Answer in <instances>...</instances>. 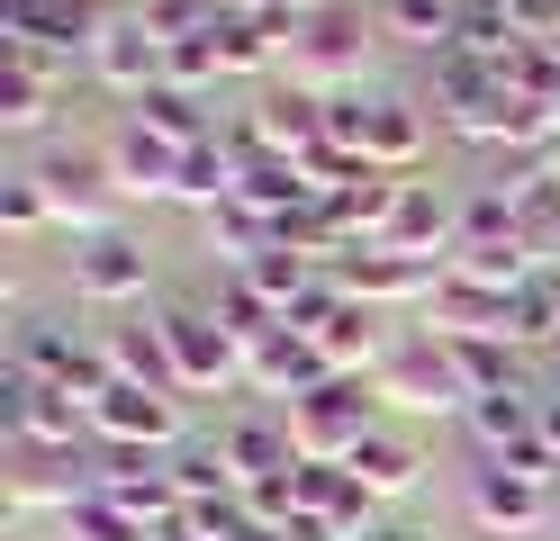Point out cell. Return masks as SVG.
Wrapping results in <instances>:
<instances>
[{
  "instance_id": "cell-36",
  "label": "cell",
  "mask_w": 560,
  "mask_h": 541,
  "mask_svg": "<svg viewBox=\"0 0 560 541\" xmlns=\"http://www.w3.org/2000/svg\"><path fill=\"white\" fill-rule=\"evenodd\" d=\"M163 82H172V91H208V82H226V72H218V46H208V36H172Z\"/></svg>"
},
{
  "instance_id": "cell-7",
  "label": "cell",
  "mask_w": 560,
  "mask_h": 541,
  "mask_svg": "<svg viewBox=\"0 0 560 541\" xmlns=\"http://www.w3.org/2000/svg\"><path fill=\"white\" fill-rule=\"evenodd\" d=\"M82 433H91V407L73 388L10 371V451H82Z\"/></svg>"
},
{
  "instance_id": "cell-29",
  "label": "cell",
  "mask_w": 560,
  "mask_h": 541,
  "mask_svg": "<svg viewBox=\"0 0 560 541\" xmlns=\"http://www.w3.org/2000/svg\"><path fill=\"white\" fill-rule=\"evenodd\" d=\"M163 469H172V487H182V505H235V496H244L218 443H182V451H172Z\"/></svg>"
},
{
  "instance_id": "cell-3",
  "label": "cell",
  "mask_w": 560,
  "mask_h": 541,
  "mask_svg": "<svg viewBox=\"0 0 560 541\" xmlns=\"http://www.w3.org/2000/svg\"><path fill=\"white\" fill-rule=\"evenodd\" d=\"M434 108H443V127H452V136L498 144L515 91H506V72H488V63H470V55H434Z\"/></svg>"
},
{
  "instance_id": "cell-38",
  "label": "cell",
  "mask_w": 560,
  "mask_h": 541,
  "mask_svg": "<svg viewBox=\"0 0 560 541\" xmlns=\"http://www.w3.org/2000/svg\"><path fill=\"white\" fill-rule=\"evenodd\" d=\"M524 36H542V46H560V0H506Z\"/></svg>"
},
{
  "instance_id": "cell-4",
  "label": "cell",
  "mask_w": 560,
  "mask_h": 541,
  "mask_svg": "<svg viewBox=\"0 0 560 541\" xmlns=\"http://www.w3.org/2000/svg\"><path fill=\"white\" fill-rule=\"evenodd\" d=\"M91 433L109 451H172V433H182V397L172 388H136V379H109L91 397Z\"/></svg>"
},
{
  "instance_id": "cell-21",
  "label": "cell",
  "mask_w": 560,
  "mask_h": 541,
  "mask_svg": "<svg viewBox=\"0 0 560 541\" xmlns=\"http://www.w3.org/2000/svg\"><path fill=\"white\" fill-rule=\"evenodd\" d=\"M136 127L163 136L172 154H199V144H218V118L199 108V91H172V82H154L145 99H136Z\"/></svg>"
},
{
  "instance_id": "cell-1",
  "label": "cell",
  "mask_w": 560,
  "mask_h": 541,
  "mask_svg": "<svg viewBox=\"0 0 560 541\" xmlns=\"http://www.w3.org/2000/svg\"><path fill=\"white\" fill-rule=\"evenodd\" d=\"M371 388H380V407H398V415H470V388H462V371H452L443 334L389 343L380 371H371Z\"/></svg>"
},
{
  "instance_id": "cell-28",
  "label": "cell",
  "mask_w": 560,
  "mask_h": 541,
  "mask_svg": "<svg viewBox=\"0 0 560 541\" xmlns=\"http://www.w3.org/2000/svg\"><path fill=\"white\" fill-rule=\"evenodd\" d=\"M343 469H353V479H362L380 505H389V496H416V479H425V451H407V443H389V433H371V443L343 460Z\"/></svg>"
},
{
  "instance_id": "cell-32",
  "label": "cell",
  "mask_w": 560,
  "mask_h": 541,
  "mask_svg": "<svg viewBox=\"0 0 560 541\" xmlns=\"http://www.w3.org/2000/svg\"><path fill=\"white\" fill-rule=\"evenodd\" d=\"M244 280H254L280 316H290V298H307V289H317V271H307V252H299L290 235H280L271 252H254V262H244Z\"/></svg>"
},
{
  "instance_id": "cell-24",
  "label": "cell",
  "mask_w": 560,
  "mask_h": 541,
  "mask_svg": "<svg viewBox=\"0 0 560 541\" xmlns=\"http://www.w3.org/2000/svg\"><path fill=\"white\" fill-rule=\"evenodd\" d=\"M208 316H218V325H226V334H235L244 352L280 334V307H271V298H262V289L244 280V271H218V289H208Z\"/></svg>"
},
{
  "instance_id": "cell-12",
  "label": "cell",
  "mask_w": 560,
  "mask_h": 541,
  "mask_svg": "<svg viewBox=\"0 0 560 541\" xmlns=\"http://www.w3.org/2000/svg\"><path fill=\"white\" fill-rule=\"evenodd\" d=\"M145 280H154L145 244H127V235H82V252H73V289H82L91 307H127V298H145Z\"/></svg>"
},
{
  "instance_id": "cell-40",
  "label": "cell",
  "mask_w": 560,
  "mask_h": 541,
  "mask_svg": "<svg viewBox=\"0 0 560 541\" xmlns=\"http://www.w3.org/2000/svg\"><path fill=\"white\" fill-rule=\"evenodd\" d=\"M371 541H389V532H371Z\"/></svg>"
},
{
  "instance_id": "cell-5",
  "label": "cell",
  "mask_w": 560,
  "mask_h": 541,
  "mask_svg": "<svg viewBox=\"0 0 560 541\" xmlns=\"http://www.w3.org/2000/svg\"><path fill=\"white\" fill-rule=\"evenodd\" d=\"M362 46H371V36H362V10H353V0H335V10H317V19L299 27V46H290V82H299V91H317V99H335L343 72H362Z\"/></svg>"
},
{
  "instance_id": "cell-6",
  "label": "cell",
  "mask_w": 560,
  "mask_h": 541,
  "mask_svg": "<svg viewBox=\"0 0 560 541\" xmlns=\"http://www.w3.org/2000/svg\"><path fill=\"white\" fill-rule=\"evenodd\" d=\"M163 343H172V379H182V397L244 379V343H235L208 307H172V316H163Z\"/></svg>"
},
{
  "instance_id": "cell-23",
  "label": "cell",
  "mask_w": 560,
  "mask_h": 541,
  "mask_svg": "<svg viewBox=\"0 0 560 541\" xmlns=\"http://www.w3.org/2000/svg\"><path fill=\"white\" fill-rule=\"evenodd\" d=\"M524 46V27H515V10L506 0H462V27H452V55H470V63H488V72H506V55Z\"/></svg>"
},
{
  "instance_id": "cell-30",
  "label": "cell",
  "mask_w": 560,
  "mask_h": 541,
  "mask_svg": "<svg viewBox=\"0 0 560 541\" xmlns=\"http://www.w3.org/2000/svg\"><path fill=\"white\" fill-rule=\"evenodd\" d=\"M470 433H479V451L498 460V451L524 443V433H542V407H524V388H506V397H470Z\"/></svg>"
},
{
  "instance_id": "cell-39",
  "label": "cell",
  "mask_w": 560,
  "mask_h": 541,
  "mask_svg": "<svg viewBox=\"0 0 560 541\" xmlns=\"http://www.w3.org/2000/svg\"><path fill=\"white\" fill-rule=\"evenodd\" d=\"M542 443L560 451V397H551V407H542Z\"/></svg>"
},
{
  "instance_id": "cell-15",
  "label": "cell",
  "mask_w": 560,
  "mask_h": 541,
  "mask_svg": "<svg viewBox=\"0 0 560 541\" xmlns=\"http://www.w3.org/2000/svg\"><path fill=\"white\" fill-rule=\"evenodd\" d=\"M389 252H416V262H434V252H452L462 244V208H452L434 180H407V199H398V216H389V235H380Z\"/></svg>"
},
{
  "instance_id": "cell-16",
  "label": "cell",
  "mask_w": 560,
  "mask_h": 541,
  "mask_svg": "<svg viewBox=\"0 0 560 541\" xmlns=\"http://www.w3.org/2000/svg\"><path fill=\"white\" fill-rule=\"evenodd\" d=\"M244 379H254L262 397H307V388H326L335 371H326V352L307 343V334H290V325H280L271 343H254V352H244Z\"/></svg>"
},
{
  "instance_id": "cell-27",
  "label": "cell",
  "mask_w": 560,
  "mask_h": 541,
  "mask_svg": "<svg viewBox=\"0 0 560 541\" xmlns=\"http://www.w3.org/2000/svg\"><path fill=\"white\" fill-rule=\"evenodd\" d=\"M443 352H452V371H462L470 397H506L515 388V343L506 334H443Z\"/></svg>"
},
{
  "instance_id": "cell-20",
  "label": "cell",
  "mask_w": 560,
  "mask_h": 541,
  "mask_svg": "<svg viewBox=\"0 0 560 541\" xmlns=\"http://www.w3.org/2000/svg\"><path fill=\"white\" fill-rule=\"evenodd\" d=\"M109 172H118V199H172V180H182V154L127 118L118 144H109Z\"/></svg>"
},
{
  "instance_id": "cell-25",
  "label": "cell",
  "mask_w": 560,
  "mask_h": 541,
  "mask_svg": "<svg viewBox=\"0 0 560 541\" xmlns=\"http://www.w3.org/2000/svg\"><path fill=\"white\" fill-rule=\"evenodd\" d=\"M452 27H462V0H380V36L416 55H452Z\"/></svg>"
},
{
  "instance_id": "cell-18",
  "label": "cell",
  "mask_w": 560,
  "mask_h": 541,
  "mask_svg": "<svg viewBox=\"0 0 560 541\" xmlns=\"http://www.w3.org/2000/svg\"><path fill=\"white\" fill-rule=\"evenodd\" d=\"M218 451L235 469V487H262V479H290L299 469V443H290V424H262V415H244L218 433Z\"/></svg>"
},
{
  "instance_id": "cell-17",
  "label": "cell",
  "mask_w": 560,
  "mask_h": 541,
  "mask_svg": "<svg viewBox=\"0 0 560 541\" xmlns=\"http://www.w3.org/2000/svg\"><path fill=\"white\" fill-rule=\"evenodd\" d=\"M307 343L326 352V371H335V379H371V371H380V352H389V343H380V307H362V298H343Z\"/></svg>"
},
{
  "instance_id": "cell-19",
  "label": "cell",
  "mask_w": 560,
  "mask_h": 541,
  "mask_svg": "<svg viewBox=\"0 0 560 541\" xmlns=\"http://www.w3.org/2000/svg\"><path fill=\"white\" fill-rule=\"evenodd\" d=\"M362 163L371 172H416V163H425V108H416V99H371Z\"/></svg>"
},
{
  "instance_id": "cell-9",
  "label": "cell",
  "mask_w": 560,
  "mask_h": 541,
  "mask_svg": "<svg viewBox=\"0 0 560 541\" xmlns=\"http://www.w3.org/2000/svg\"><path fill=\"white\" fill-rule=\"evenodd\" d=\"M335 289H343V298H362V307H398V298H434L443 271L416 262V252H389V244H353L335 262Z\"/></svg>"
},
{
  "instance_id": "cell-37",
  "label": "cell",
  "mask_w": 560,
  "mask_h": 541,
  "mask_svg": "<svg viewBox=\"0 0 560 541\" xmlns=\"http://www.w3.org/2000/svg\"><path fill=\"white\" fill-rule=\"evenodd\" d=\"M46 190H37V172H19V180H0V226H10V235H37L46 226Z\"/></svg>"
},
{
  "instance_id": "cell-13",
  "label": "cell",
  "mask_w": 560,
  "mask_h": 541,
  "mask_svg": "<svg viewBox=\"0 0 560 541\" xmlns=\"http://www.w3.org/2000/svg\"><path fill=\"white\" fill-rule=\"evenodd\" d=\"M100 27H109L100 0H0V36H37V46H55V55H73V46L91 55Z\"/></svg>"
},
{
  "instance_id": "cell-8",
  "label": "cell",
  "mask_w": 560,
  "mask_h": 541,
  "mask_svg": "<svg viewBox=\"0 0 560 541\" xmlns=\"http://www.w3.org/2000/svg\"><path fill=\"white\" fill-rule=\"evenodd\" d=\"M37 190H46V208H55V226L109 235V226H100V216H109V199H118L109 154H46V163H37Z\"/></svg>"
},
{
  "instance_id": "cell-22",
  "label": "cell",
  "mask_w": 560,
  "mask_h": 541,
  "mask_svg": "<svg viewBox=\"0 0 560 541\" xmlns=\"http://www.w3.org/2000/svg\"><path fill=\"white\" fill-rule=\"evenodd\" d=\"M100 352H109V371H118V379H136V388H172V397H182L163 325H109V334H100Z\"/></svg>"
},
{
  "instance_id": "cell-11",
  "label": "cell",
  "mask_w": 560,
  "mask_h": 541,
  "mask_svg": "<svg viewBox=\"0 0 560 541\" xmlns=\"http://www.w3.org/2000/svg\"><path fill=\"white\" fill-rule=\"evenodd\" d=\"M470 524L498 532V541H524V532L551 524V487L515 479V469H498V460H479V469H470Z\"/></svg>"
},
{
  "instance_id": "cell-34",
  "label": "cell",
  "mask_w": 560,
  "mask_h": 541,
  "mask_svg": "<svg viewBox=\"0 0 560 541\" xmlns=\"http://www.w3.org/2000/svg\"><path fill=\"white\" fill-rule=\"evenodd\" d=\"M560 334V289L534 280V289H515V307H506V343H551Z\"/></svg>"
},
{
  "instance_id": "cell-35",
  "label": "cell",
  "mask_w": 560,
  "mask_h": 541,
  "mask_svg": "<svg viewBox=\"0 0 560 541\" xmlns=\"http://www.w3.org/2000/svg\"><path fill=\"white\" fill-rule=\"evenodd\" d=\"M136 19H145L154 36H208V27L226 19V0H145Z\"/></svg>"
},
{
  "instance_id": "cell-26",
  "label": "cell",
  "mask_w": 560,
  "mask_h": 541,
  "mask_svg": "<svg viewBox=\"0 0 560 541\" xmlns=\"http://www.w3.org/2000/svg\"><path fill=\"white\" fill-rule=\"evenodd\" d=\"M443 271H452V280H470V289H498V298H515V289H534V280H542L524 244H462Z\"/></svg>"
},
{
  "instance_id": "cell-2",
  "label": "cell",
  "mask_w": 560,
  "mask_h": 541,
  "mask_svg": "<svg viewBox=\"0 0 560 541\" xmlns=\"http://www.w3.org/2000/svg\"><path fill=\"white\" fill-rule=\"evenodd\" d=\"M371 379H326V388H307V397H290V443H299V460H353L362 443H371Z\"/></svg>"
},
{
  "instance_id": "cell-33",
  "label": "cell",
  "mask_w": 560,
  "mask_h": 541,
  "mask_svg": "<svg viewBox=\"0 0 560 541\" xmlns=\"http://www.w3.org/2000/svg\"><path fill=\"white\" fill-rule=\"evenodd\" d=\"M63 541H163V532L136 524L127 505H109V496H82V505H63Z\"/></svg>"
},
{
  "instance_id": "cell-41",
  "label": "cell",
  "mask_w": 560,
  "mask_h": 541,
  "mask_svg": "<svg viewBox=\"0 0 560 541\" xmlns=\"http://www.w3.org/2000/svg\"><path fill=\"white\" fill-rule=\"evenodd\" d=\"M551 163H560V154H551Z\"/></svg>"
},
{
  "instance_id": "cell-10",
  "label": "cell",
  "mask_w": 560,
  "mask_h": 541,
  "mask_svg": "<svg viewBox=\"0 0 560 541\" xmlns=\"http://www.w3.org/2000/svg\"><path fill=\"white\" fill-rule=\"evenodd\" d=\"M163 55H172V36H154L145 19H109L100 27V46H91V72H100V91H118V99H145L163 82Z\"/></svg>"
},
{
  "instance_id": "cell-31",
  "label": "cell",
  "mask_w": 560,
  "mask_h": 541,
  "mask_svg": "<svg viewBox=\"0 0 560 541\" xmlns=\"http://www.w3.org/2000/svg\"><path fill=\"white\" fill-rule=\"evenodd\" d=\"M208 46H218V72H235V82H254V72H271L280 63V36L271 27H254V19H218V27H208Z\"/></svg>"
},
{
  "instance_id": "cell-14",
  "label": "cell",
  "mask_w": 560,
  "mask_h": 541,
  "mask_svg": "<svg viewBox=\"0 0 560 541\" xmlns=\"http://www.w3.org/2000/svg\"><path fill=\"white\" fill-rule=\"evenodd\" d=\"M244 127H254V144H262V154H280V163H307V154L326 144V99L290 82V91H271V99H262Z\"/></svg>"
}]
</instances>
